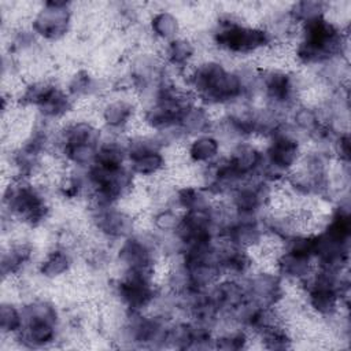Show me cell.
<instances>
[{
  "label": "cell",
  "mask_w": 351,
  "mask_h": 351,
  "mask_svg": "<svg viewBox=\"0 0 351 351\" xmlns=\"http://www.w3.org/2000/svg\"><path fill=\"white\" fill-rule=\"evenodd\" d=\"M214 45L228 55L248 56L269 51L274 47V37L263 25H248L232 12L221 14L211 34Z\"/></svg>",
  "instance_id": "cell-1"
},
{
  "label": "cell",
  "mask_w": 351,
  "mask_h": 351,
  "mask_svg": "<svg viewBox=\"0 0 351 351\" xmlns=\"http://www.w3.org/2000/svg\"><path fill=\"white\" fill-rule=\"evenodd\" d=\"M4 208L11 219L27 228L41 226L51 215V206L43 185L14 177L4 189Z\"/></svg>",
  "instance_id": "cell-2"
},
{
  "label": "cell",
  "mask_w": 351,
  "mask_h": 351,
  "mask_svg": "<svg viewBox=\"0 0 351 351\" xmlns=\"http://www.w3.org/2000/svg\"><path fill=\"white\" fill-rule=\"evenodd\" d=\"M22 307L23 326L12 340L26 348L48 347L59 336V311L48 299H32Z\"/></svg>",
  "instance_id": "cell-3"
},
{
  "label": "cell",
  "mask_w": 351,
  "mask_h": 351,
  "mask_svg": "<svg viewBox=\"0 0 351 351\" xmlns=\"http://www.w3.org/2000/svg\"><path fill=\"white\" fill-rule=\"evenodd\" d=\"M73 10L67 1H47L34 12L30 30L36 37L47 41H59L71 29Z\"/></svg>",
  "instance_id": "cell-4"
},
{
  "label": "cell",
  "mask_w": 351,
  "mask_h": 351,
  "mask_svg": "<svg viewBox=\"0 0 351 351\" xmlns=\"http://www.w3.org/2000/svg\"><path fill=\"white\" fill-rule=\"evenodd\" d=\"M90 223L95 230L107 240L122 241L132 236L137 228V219L132 213L118 206L90 207Z\"/></svg>",
  "instance_id": "cell-5"
},
{
  "label": "cell",
  "mask_w": 351,
  "mask_h": 351,
  "mask_svg": "<svg viewBox=\"0 0 351 351\" xmlns=\"http://www.w3.org/2000/svg\"><path fill=\"white\" fill-rule=\"evenodd\" d=\"M136 112L137 107L134 100L126 96H118L107 99L100 106L99 118L101 119V123L108 133L117 134L122 133L132 125Z\"/></svg>",
  "instance_id": "cell-6"
},
{
  "label": "cell",
  "mask_w": 351,
  "mask_h": 351,
  "mask_svg": "<svg viewBox=\"0 0 351 351\" xmlns=\"http://www.w3.org/2000/svg\"><path fill=\"white\" fill-rule=\"evenodd\" d=\"M226 158L233 171L243 181H247L258 176L263 163V149L251 141L241 140L230 147V152Z\"/></svg>",
  "instance_id": "cell-7"
},
{
  "label": "cell",
  "mask_w": 351,
  "mask_h": 351,
  "mask_svg": "<svg viewBox=\"0 0 351 351\" xmlns=\"http://www.w3.org/2000/svg\"><path fill=\"white\" fill-rule=\"evenodd\" d=\"M221 147L222 143L213 132L195 136L185 148L186 159L197 167L208 165L221 156Z\"/></svg>",
  "instance_id": "cell-8"
},
{
  "label": "cell",
  "mask_w": 351,
  "mask_h": 351,
  "mask_svg": "<svg viewBox=\"0 0 351 351\" xmlns=\"http://www.w3.org/2000/svg\"><path fill=\"white\" fill-rule=\"evenodd\" d=\"M214 119L211 117L210 108L200 103H193L186 107L178 121V129L184 137H195L204 133H211L214 129Z\"/></svg>",
  "instance_id": "cell-9"
},
{
  "label": "cell",
  "mask_w": 351,
  "mask_h": 351,
  "mask_svg": "<svg viewBox=\"0 0 351 351\" xmlns=\"http://www.w3.org/2000/svg\"><path fill=\"white\" fill-rule=\"evenodd\" d=\"M73 267V255L67 245L58 244L44 254L43 261L38 263V274L44 280H59L64 277Z\"/></svg>",
  "instance_id": "cell-10"
},
{
  "label": "cell",
  "mask_w": 351,
  "mask_h": 351,
  "mask_svg": "<svg viewBox=\"0 0 351 351\" xmlns=\"http://www.w3.org/2000/svg\"><path fill=\"white\" fill-rule=\"evenodd\" d=\"M196 51L197 48L193 40L185 36H180L176 40L165 44L163 59L166 66L184 73L193 64Z\"/></svg>",
  "instance_id": "cell-11"
},
{
  "label": "cell",
  "mask_w": 351,
  "mask_h": 351,
  "mask_svg": "<svg viewBox=\"0 0 351 351\" xmlns=\"http://www.w3.org/2000/svg\"><path fill=\"white\" fill-rule=\"evenodd\" d=\"M34 255L33 244L29 241L11 243L1 254L3 278L18 276L32 262Z\"/></svg>",
  "instance_id": "cell-12"
},
{
  "label": "cell",
  "mask_w": 351,
  "mask_h": 351,
  "mask_svg": "<svg viewBox=\"0 0 351 351\" xmlns=\"http://www.w3.org/2000/svg\"><path fill=\"white\" fill-rule=\"evenodd\" d=\"M148 27L154 38L165 44L180 37L182 29L178 16L167 10L155 11L149 18Z\"/></svg>",
  "instance_id": "cell-13"
},
{
  "label": "cell",
  "mask_w": 351,
  "mask_h": 351,
  "mask_svg": "<svg viewBox=\"0 0 351 351\" xmlns=\"http://www.w3.org/2000/svg\"><path fill=\"white\" fill-rule=\"evenodd\" d=\"M329 7L330 5L324 1H299L291 5L288 15L298 26H300L306 22L325 16L329 12Z\"/></svg>",
  "instance_id": "cell-14"
},
{
  "label": "cell",
  "mask_w": 351,
  "mask_h": 351,
  "mask_svg": "<svg viewBox=\"0 0 351 351\" xmlns=\"http://www.w3.org/2000/svg\"><path fill=\"white\" fill-rule=\"evenodd\" d=\"M23 326L22 307L14 302H3L0 307V329L3 336L14 337Z\"/></svg>",
  "instance_id": "cell-15"
},
{
  "label": "cell",
  "mask_w": 351,
  "mask_h": 351,
  "mask_svg": "<svg viewBox=\"0 0 351 351\" xmlns=\"http://www.w3.org/2000/svg\"><path fill=\"white\" fill-rule=\"evenodd\" d=\"M182 213L173 206H166L154 211L151 217V226L158 234H170L174 233L181 222Z\"/></svg>",
  "instance_id": "cell-16"
}]
</instances>
